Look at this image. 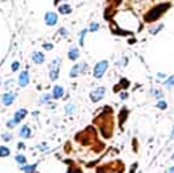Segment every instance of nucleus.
Listing matches in <instances>:
<instances>
[{
	"label": "nucleus",
	"instance_id": "c03bdc74",
	"mask_svg": "<svg viewBox=\"0 0 174 173\" xmlns=\"http://www.w3.org/2000/svg\"><path fill=\"white\" fill-rule=\"evenodd\" d=\"M170 138H172V139L174 138V127H173V132H172V135H170Z\"/></svg>",
	"mask_w": 174,
	"mask_h": 173
},
{
	"label": "nucleus",
	"instance_id": "1a4fd4ad",
	"mask_svg": "<svg viewBox=\"0 0 174 173\" xmlns=\"http://www.w3.org/2000/svg\"><path fill=\"white\" fill-rule=\"evenodd\" d=\"M26 115H27V111H26V109H19V111H18V112L14 115V119H12V121H10L7 125H8V127H12V125H15V124H18V123H21L25 117H26Z\"/></svg>",
	"mask_w": 174,
	"mask_h": 173
},
{
	"label": "nucleus",
	"instance_id": "6ab92c4d",
	"mask_svg": "<svg viewBox=\"0 0 174 173\" xmlns=\"http://www.w3.org/2000/svg\"><path fill=\"white\" fill-rule=\"evenodd\" d=\"M128 87H129V82L126 79H121L120 81V83L114 86V93L118 92V89H128Z\"/></svg>",
	"mask_w": 174,
	"mask_h": 173
},
{
	"label": "nucleus",
	"instance_id": "0eeeda50",
	"mask_svg": "<svg viewBox=\"0 0 174 173\" xmlns=\"http://www.w3.org/2000/svg\"><path fill=\"white\" fill-rule=\"evenodd\" d=\"M105 93H106V89L103 86H99V87H97L95 90H93V92L90 93V98H91V101L93 102H98V101H101V100L105 97Z\"/></svg>",
	"mask_w": 174,
	"mask_h": 173
},
{
	"label": "nucleus",
	"instance_id": "a19ab883",
	"mask_svg": "<svg viewBox=\"0 0 174 173\" xmlns=\"http://www.w3.org/2000/svg\"><path fill=\"white\" fill-rule=\"evenodd\" d=\"M3 139H4V140H10L11 139V135H3Z\"/></svg>",
	"mask_w": 174,
	"mask_h": 173
},
{
	"label": "nucleus",
	"instance_id": "aec40b11",
	"mask_svg": "<svg viewBox=\"0 0 174 173\" xmlns=\"http://www.w3.org/2000/svg\"><path fill=\"white\" fill-rule=\"evenodd\" d=\"M79 74H80V64H75L74 67H72L71 72H69V77H71V78H76Z\"/></svg>",
	"mask_w": 174,
	"mask_h": 173
},
{
	"label": "nucleus",
	"instance_id": "2eb2a0df",
	"mask_svg": "<svg viewBox=\"0 0 174 173\" xmlns=\"http://www.w3.org/2000/svg\"><path fill=\"white\" fill-rule=\"evenodd\" d=\"M15 94L14 93H6L4 96H3V102H4V105H11L12 102H14V100H15Z\"/></svg>",
	"mask_w": 174,
	"mask_h": 173
},
{
	"label": "nucleus",
	"instance_id": "2f4dec72",
	"mask_svg": "<svg viewBox=\"0 0 174 173\" xmlns=\"http://www.w3.org/2000/svg\"><path fill=\"white\" fill-rule=\"evenodd\" d=\"M98 29H99V25L98 23H91L90 25V31H97Z\"/></svg>",
	"mask_w": 174,
	"mask_h": 173
},
{
	"label": "nucleus",
	"instance_id": "ea45409f",
	"mask_svg": "<svg viewBox=\"0 0 174 173\" xmlns=\"http://www.w3.org/2000/svg\"><path fill=\"white\" fill-rule=\"evenodd\" d=\"M158 79H166V75L164 74H158Z\"/></svg>",
	"mask_w": 174,
	"mask_h": 173
},
{
	"label": "nucleus",
	"instance_id": "bb28decb",
	"mask_svg": "<svg viewBox=\"0 0 174 173\" xmlns=\"http://www.w3.org/2000/svg\"><path fill=\"white\" fill-rule=\"evenodd\" d=\"M157 108L160 109V111H164V109H167V102L163 101V100H159V101L157 102Z\"/></svg>",
	"mask_w": 174,
	"mask_h": 173
},
{
	"label": "nucleus",
	"instance_id": "7c9ffc66",
	"mask_svg": "<svg viewBox=\"0 0 174 173\" xmlns=\"http://www.w3.org/2000/svg\"><path fill=\"white\" fill-rule=\"evenodd\" d=\"M50 97H52V96H50V94H44V96L42 97H41V102H48L49 101V100H50Z\"/></svg>",
	"mask_w": 174,
	"mask_h": 173
},
{
	"label": "nucleus",
	"instance_id": "c85d7f7f",
	"mask_svg": "<svg viewBox=\"0 0 174 173\" xmlns=\"http://www.w3.org/2000/svg\"><path fill=\"white\" fill-rule=\"evenodd\" d=\"M87 34V29H83L80 31V36H79V44L80 45H84V37H86Z\"/></svg>",
	"mask_w": 174,
	"mask_h": 173
},
{
	"label": "nucleus",
	"instance_id": "4468645a",
	"mask_svg": "<svg viewBox=\"0 0 174 173\" xmlns=\"http://www.w3.org/2000/svg\"><path fill=\"white\" fill-rule=\"evenodd\" d=\"M64 96V89H63L61 86H55L53 87V94H52V97L55 100H59V98H61V97Z\"/></svg>",
	"mask_w": 174,
	"mask_h": 173
},
{
	"label": "nucleus",
	"instance_id": "a211bd4d",
	"mask_svg": "<svg viewBox=\"0 0 174 173\" xmlns=\"http://www.w3.org/2000/svg\"><path fill=\"white\" fill-rule=\"evenodd\" d=\"M59 12L63 15H68L72 12V7L69 4H61V6H59Z\"/></svg>",
	"mask_w": 174,
	"mask_h": 173
},
{
	"label": "nucleus",
	"instance_id": "20e7f679",
	"mask_svg": "<svg viewBox=\"0 0 174 173\" xmlns=\"http://www.w3.org/2000/svg\"><path fill=\"white\" fill-rule=\"evenodd\" d=\"M95 172L97 173H124L125 163L121 159H114V161H110L97 166Z\"/></svg>",
	"mask_w": 174,
	"mask_h": 173
},
{
	"label": "nucleus",
	"instance_id": "6e6552de",
	"mask_svg": "<svg viewBox=\"0 0 174 173\" xmlns=\"http://www.w3.org/2000/svg\"><path fill=\"white\" fill-rule=\"evenodd\" d=\"M110 30H112L113 34H116V36H132V31H126V30H122L120 26H117L114 23V21L110 19Z\"/></svg>",
	"mask_w": 174,
	"mask_h": 173
},
{
	"label": "nucleus",
	"instance_id": "473e14b6",
	"mask_svg": "<svg viewBox=\"0 0 174 173\" xmlns=\"http://www.w3.org/2000/svg\"><path fill=\"white\" fill-rule=\"evenodd\" d=\"M151 94H154V96H157V98H162V94H160V92H157V90H151Z\"/></svg>",
	"mask_w": 174,
	"mask_h": 173
},
{
	"label": "nucleus",
	"instance_id": "37998d69",
	"mask_svg": "<svg viewBox=\"0 0 174 173\" xmlns=\"http://www.w3.org/2000/svg\"><path fill=\"white\" fill-rule=\"evenodd\" d=\"M59 2H60V0H53V3H55V6H57V4H59Z\"/></svg>",
	"mask_w": 174,
	"mask_h": 173
},
{
	"label": "nucleus",
	"instance_id": "79ce46f5",
	"mask_svg": "<svg viewBox=\"0 0 174 173\" xmlns=\"http://www.w3.org/2000/svg\"><path fill=\"white\" fill-rule=\"evenodd\" d=\"M167 173H174V165H173V166H170V168L167 169Z\"/></svg>",
	"mask_w": 174,
	"mask_h": 173
},
{
	"label": "nucleus",
	"instance_id": "f257e3e1",
	"mask_svg": "<svg viewBox=\"0 0 174 173\" xmlns=\"http://www.w3.org/2000/svg\"><path fill=\"white\" fill-rule=\"evenodd\" d=\"M93 124L99 128V132L105 139H112L114 134V119L112 106H103V111L95 116Z\"/></svg>",
	"mask_w": 174,
	"mask_h": 173
},
{
	"label": "nucleus",
	"instance_id": "ddd939ff",
	"mask_svg": "<svg viewBox=\"0 0 174 173\" xmlns=\"http://www.w3.org/2000/svg\"><path fill=\"white\" fill-rule=\"evenodd\" d=\"M31 59H33V61L36 63V64H42V63L45 61V55H44L42 52H34L33 55H31Z\"/></svg>",
	"mask_w": 174,
	"mask_h": 173
},
{
	"label": "nucleus",
	"instance_id": "f8f14e48",
	"mask_svg": "<svg viewBox=\"0 0 174 173\" xmlns=\"http://www.w3.org/2000/svg\"><path fill=\"white\" fill-rule=\"evenodd\" d=\"M29 72L27 71H23V72H21V75H19V86L21 87H26L27 85H29Z\"/></svg>",
	"mask_w": 174,
	"mask_h": 173
},
{
	"label": "nucleus",
	"instance_id": "9b49d317",
	"mask_svg": "<svg viewBox=\"0 0 174 173\" xmlns=\"http://www.w3.org/2000/svg\"><path fill=\"white\" fill-rule=\"evenodd\" d=\"M128 115H129L128 108H122L121 111H120V113H118V123H120V127H121V128L124 127L126 119H128Z\"/></svg>",
	"mask_w": 174,
	"mask_h": 173
},
{
	"label": "nucleus",
	"instance_id": "f704fd0d",
	"mask_svg": "<svg viewBox=\"0 0 174 173\" xmlns=\"http://www.w3.org/2000/svg\"><path fill=\"white\" fill-rule=\"evenodd\" d=\"M44 48H45L46 51H50V49H53V45L52 44H49V42H45L44 44Z\"/></svg>",
	"mask_w": 174,
	"mask_h": 173
},
{
	"label": "nucleus",
	"instance_id": "72a5a7b5",
	"mask_svg": "<svg viewBox=\"0 0 174 173\" xmlns=\"http://www.w3.org/2000/svg\"><path fill=\"white\" fill-rule=\"evenodd\" d=\"M18 68H19V63H18V61H14V63H12L11 70H12V71H17Z\"/></svg>",
	"mask_w": 174,
	"mask_h": 173
},
{
	"label": "nucleus",
	"instance_id": "e433bc0d",
	"mask_svg": "<svg viewBox=\"0 0 174 173\" xmlns=\"http://www.w3.org/2000/svg\"><path fill=\"white\" fill-rule=\"evenodd\" d=\"M120 97H121V100H126L128 98V93H121L120 94Z\"/></svg>",
	"mask_w": 174,
	"mask_h": 173
},
{
	"label": "nucleus",
	"instance_id": "7ed1b4c3",
	"mask_svg": "<svg viewBox=\"0 0 174 173\" xmlns=\"http://www.w3.org/2000/svg\"><path fill=\"white\" fill-rule=\"evenodd\" d=\"M172 8V3L170 2H164V3H159V4L154 6L150 11H147L143 17V21L145 23H155L157 21H159L160 18L166 14L167 11Z\"/></svg>",
	"mask_w": 174,
	"mask_h": 173
},
{
	"label": "nucleus",
	"instance_id": "423d86ee",
	"mask_svg": "<svg viewBox=\"0 0 174 173\" xmlns=\"http://www.w3.org/2000/svg\"><path fill=\"white\" fill-rule=\"evenodd\" d=\"M60 63L61 60L60 59H55L49 65V77H50V81H56L59 78V74H60Z\"/></svg>",
	"mask_w": 174,
	"mask_h": 173
},
{
	"label": "nucleus",
	"instance_id": "9d476101",
	"mask_svg": "<svg viewBox=\"0 0 174 173\" xmlns=\"http://www.w3.org/2000/svg\"><path fill=\"white\" fill-rule=\"evenodd\" d=\"M57 14L56 12H46L45 14V23L48 26H55L57 23Z\"/></svg>",
	"mask_w": 174,
	"mask_h": 173
},
{
	"label": "nucleus",
	"instance_id": "f3484780",
	"mask_svg": "<svg viewBox=\"0 0 174 173\" xmlns=\"http://www.w3.org/2000/svg\"><path fill=\"white\" fill-rule=\"evenodd\" d=\"M21 138H23V139H27V138H30V135H31V131H30V127L29 125H23V127L21 128Z\"/></svg>",
	"mask_w": 174,
	"mask_h": 173
},
{
	"label": "nucleus",
	"instance_id": "dca6fc26",
	"mask_svg": "<svg viewBox=\"0 0 174 173\" xmlns=\"http://www.w3.org/2000/svg\"><path fill=\"white\" fill-rule=\"evenodd\" d=\"M78 57H79V49L76 48V46H72V48L69 49V52H68V59L69 60H72V61H75Z\"/></svg>",
	"mask_w": 174,
	"mask_h": 173
},
{
	"label": "nucleus",
	"instance_id": "b1692460",
	"mask_svg": "<svg viewBox=\"0 0 174 173\" xmlns=\"http://www.w3.org/2000/svg\"><path fill=\"white\" fill-rule=\"evenodd\" d=\"M67 173H83V172L80 171V168H79L78 165H75L74 162H71V166H69V169H68Z\"/></svg>",
	"mask_w": 174,
	"mask_h": 173
},
{
	"label": "nucleus",
	"instance_id": "5701e85b",
	"mask_svg": "<svg viewBox=\"0 0 174 173\" xmlns=\"http://www.w3.org/2000/svg\"><path fill=\"white\" fill-rule=\"evenodd\" d=\"M106 4H107V7H109V8H114V10H116V8L121 4V0H107Z\"/></svg>",
	"mask_w": 174,
	"mask_h": 173
},
{
	"label": "nucleus",
	"instance_id": "58836bf2",
	"mask_svg": "<svg viewBox=\"0 0 174 173\" xmlns=\"http://www.w3.org/2000/svg\"><path fill=\"white\" fill-rule=\"evenodd\" d=\"M133 150L135 151H137V140L133 139Z\"/></svg>",
	"mask_w": 174,
	"mask_h": 173
},
{
	"label": "nucleus",
	"instance_id": "39448f33",
	"mask_svg": "<svg viewBox=\"0 0 174 173\" xmlns=\"http://www.w3.org/2000/svg\"><path fill=\"white\" fill-rule=\"evenodd\" d=\"M107 67H109V61L107 60H101L98 61L95 64V67H94V78H97V79H101V78L103 77V74L106 72Z\"/></svg>",
	"mask_w": 174,
	"mask_h": 173
},
{
	"label": "nucleus",
	"instance_id": "f03ea898",
	"mask_svg": "<svg viewBox=\"0 0 174 173\" xmlns=\"http://www.w3.org/2000/svg\"><path fill=\"white\" fill-rule=\"evenodd\" d=\"M75 140L80 143L82 146L91 147L93 151H95V153H99V151H102V150L105 149V144L99 142V139H98V134H97L95 128H94L93 125H90V127L82 130L80 132H78L76 135H75Z\"/></svg>",
	"mask_w": 174,
	"mask_h": 173
},
{
	"label": "nucleus",
	"instance_id": "4be33fe9",
	"mask_svg": "<svg viewBox=\"0 0 174 173\" xmlns=\"http://www.w3.org/2000/svg\"><path fill=\"white\" fill-rule=\"evenodd\" d=\"M36 168H37L36 163L34 165H23L22 166V171L26 173H36Z\"/></svg>",
	"mask_w": 174,
	"mask_h": 173
},
{
	"label": "nucleus",
	"instance_id": "393cba45",
	"mask_svg": "<svg viewBox=\"0 0 174 173\" xmlns=\"http://www.w3.org/2000/svg\"><path fill=\"white\" fill-rule=\"evenodd\" d=\"M15 161H17L18 163H21L22 166H23V165H26V163H27L26 157H25V155H22V154H18V155L15 157Z\"/></svg>",
	"mask_w": 174,
	"mask_h": 173
},
{
	"label": "nucleus",
	"instance_id": "a18cd8bd",
	"mask_svg": "<svg viewBox=\"0 0 174 173\" xmlns=\"http://www.w3.org/2000/svg\"><path fill=\"white\" fill-rule=\"evenodd\" d=\"M172 159H173V161H174V154H173V155H172Z\"/></svg>",
	"mask_w": 174,
	"mask_h": 173
},
{
	"label": "nucleus",
	"instance_id": "c756f323",
	"mask_svg": "<svg viewBox=\"0 0 174 173\" xmlns=\"http://www.w3.org/2000/svg\"><path fill=\"white\" fill-rule=\"evenodd\" d=\"M164 86L169 87V89H170V87H173V86H174V77H170L169 79L164 82Z\"/></svg>",
	"mask_w": 174,
	"mask_h": 173
},
{
	"label": "nucleus",
	"instance_id": "cd10ccee",
	"mask_svg": "<svg viewBox=\"0 0 174 173\" xmlns=\"http://www.w3.org/2000/svg\"><path fill=\"white\" fill-rule=\"evenodd\" d=\"M75 109H76V106H75L74 104H68V105L65 106V113H67V115H72V113L75 112Z\"/></svg>",
	"mask_w": 174,
	"mask_h": 173
},
{
	"label": "nucleus",
	"instance_id": "412c9836",
	"mask_svg": "<svg viewBox=\"0 0 174 173\" xmlns=\"http://www.w3.org/2000/svg\"><path fill=\"white\" fill-rule=\"evenodd\" d=\"M162 29H163V23H159V25H157V26H154L153 25V26L148 29V31H150V34H154L155 36V34H158Z\"/></svg>",
	"mask_w": 174,
	"mask_h": 173
},
{
	"label": "nucleus",
	"instance_id": "4c0bfd02",
	"mask_svg": "<svg viewBox=\"0 0 174 173\" xmlns=\"http://www.w3.org/2000/svg\"><path fill=\"white\" fill-rule=\"evenodd\" d=\"M136 168H137V163H133V166H132V169H131V171H129V173H133L135 171H136Z\"/></svg>",
	"mask_w": 174,
	"mask_h": 173
},
{
	"label": "nucleus",
	"instance_id": "c9c22d12",
	"mask_svg": "<svg viewBox=\"0 0 174 173\" xmlns=\"http://www.w3.org/2000/svg\"><path fill=\"white\" fill-rule=\"evenodd\" d=\"M59 33L61 34V36H67V30H65L64 27H63V29H60V30H59Z\"/></svg>",
	"mask_w": 174,
	"mask_h": 173
},
{
	"label": "nucleus",
	"instance_id": "a878e982",
	"mask_svg": "<svg viewBox=\"0 0 174 173\" xmlns=\"http://www.w3.org/2000/svg\"><path fill=\"white\" fill-rule=\"evenodd\" d=\"M10 155V149L6 146H0V157H8Z\"/></svg>",
	"mask_w": 174,
	"mask_h": 173
}]
</instances>
